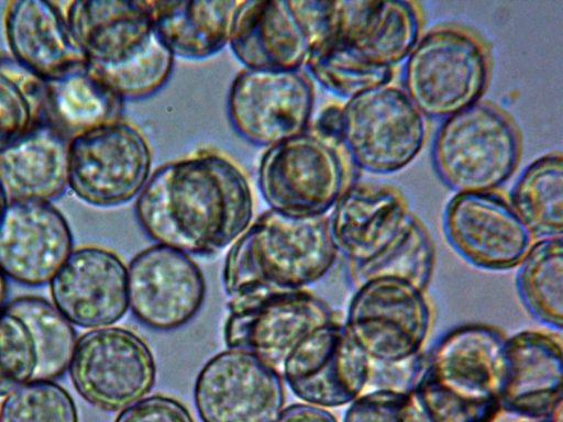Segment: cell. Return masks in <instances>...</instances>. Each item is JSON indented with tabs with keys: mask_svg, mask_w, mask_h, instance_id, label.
<instances>
[{
	"mask_svg": "<svg viewBox=\"0 0 563 422\" xmlns=\"http://www.w3.org/2000/svg\"><path fill=\"white\" fill-rule=\"evenodd\" d=\"M247 177L218 152H197L156 168L136 197L135 216L156 244L208 256L236 241L253 218Z\"/></svg>",
	"mask_w": 563,
	"mask_h": 422,
	"instance_id": "cell-1",
	"label": "cell"
},
{
	"mask_svg": "<svg viewBox=\"0 0 563 422\" xmlns=\"http://www.w3.org/2000/svg\"><path fill=\"white\" fill-rule=\"evenodd\" d=\"M338 254L325 214L263 212L227 254L229 311L303 290L331 270Z\"/></svg>",
	"mask_w": 563,
	"mask_h": 422,
	"instance_id": "cell-2",
	"label": "cell"
},
{
	"mask_svg": "<svg viewBox=\"0 0 563 422\" xmlns=\"http://www.w3.org/2000/svg\"><path fill=\"white\" fill-rule=\"evenodd\" d=\"M66 19L87 67L123 100L148 97L168 80L175 56L143 1H73Z\"/></svg>",
	"mask_w": 563,
	"mask_h": 422,
	"instance_id": "cell-3",
	"label": "cell"
},
{
	"mask_svg": "<svg viewBox=\"0 0 563 422\" xmlns=\"http://www.w3.org/2000/svg\"><path fill=\"white\" fill-rule=\"evenodd\" d=\"M487 42L459 23L420 35L405 59L402 90L426 116L444 120L482 100L490 80Z\"/></svg>",
	"mask_w": 563,
	"mask_h": 422,
	"instance_id": "cell-4",
	"label": "cell"
},
{
	"mask_svg": "<svg viewBox=\"0 0 563 422\" xmlns=\"http://www.w3.org/2000/svg\"><path fill=\"white\" fill-rule=\"evenodd\" d=\"M521 149L510 114L481 100L442 120L431 157L437 175L455 193L490 192L515 174Z\"/></svg>",
	"mask_w": 563,
	"mask_h": 422,
	"instance_id": "cell-5",
	"label": "cell"
},
{
	"mask_svg": "<svg viewBox=\"0 0 563 422\" xmlns=\"http://www.w3.org/2000/svg\"><path fill=\"white\" fill-rule=\"evenodd\" d=\"M341 144L353 164L373 174L408 166L424 146L427 118L402 88L387 84L346 101Z\"/></svg>",
	"mask_w": 563,
	"mask_h": 422,
	"instance_id": "cell-6",
	"label": "cell"
},
{
	"mask_svg": "<svg viewBox=\"0 0 563 422\" xmlns=\"http://www.w3.org/2000/svg\"><path fill=\"white\" fill-rule=\"evenodd\" d=\"M349 184L338 145L309 130L267 147L261 157L257 186L271 209L323 215Z\"/></svg>",
	"mask_w": 563,
	"mask_h": 422,
	"instance_id": "cell-7",
	"label": "cell"
},
{
	"mask_svg": "<svg viewBox=\"0 0 563 422\" xmlns=\"http://www.w3.org/2000/svg\"><path fill=\"white\" fill-rule=\"evenodd\" d=\"M152 159L144 134L118 120L70 138L68 187L90 206L118 207L141 192Z\"/></svg>",
	"mask_w": 563,
	"mask_h": 422,
	"instance_id": "cell-8",
	"label": "cell"
},
{
	"mask_svg": "<svg viewBox=\"0 0 563 422\" xmlns=\"http://www.w3.org/2000/svg\"><path fill=\"white\" fill-rule=\"evenodd\" d=\"M67 371L76 392L108 412L122 411L142 400L156 380L148 345L133 331L118 326L80 335Z\"/></svg>",
	"mask_w": 563,
	"mask_h": 422,
	"instance_id": "cell-9",
	"label": "cell"
},
{
	"mask_svg": "<svg viewBox=\"0 0 563 422\" xmlns=\"http://www.w3.org/2000/svg\"><path fill=\"white\" fill-rule=\"evenodd\" d=\"M343 323L372 360L398 362L422 353L431 310L424 291L376 278L356 286Z\"/></svg>",
	"mask_w": 563,
	"mask_h": 422,
	"instance_id": "cell-10",
	"label": "cell"
},
{
	"mask_svg": "<svg viewBox=\"0 0 563 422\" xmlns=\"http://www.w3.org/2000/svg\"><path fill=\"white\" fill-rule=\"evenodd\" d=\"M313 106V84L301 69L244 68L228 96V115L238 134L267 147L308 131Z\"/></svg>",
	"mask_w": 563,
	"mask_h": 422,
	"instance_id": "cell-11",
	"label": "cell"
},
{
	"mask_svg": "<svg viewBox=\"0 0 563 422\" xmlns=\"http://www.w3.org/2000/svg\"><path fill=\"white\" fill-rule=\"evenodd\" d=\"M194 399L202 422H274L285 388L276 369L250 352L229 348L202 367Z\"/></svg>",
	"mask_w": 563,
	"mask_h": 422,
	"instance_id": "cell-12",
	"label": "cell"
},
{
	"mask_svg": "<svg viewBox=\"0 0 563 422\" xmlns=\"http://www.w3.org/2000/svg\"><path fill=\"white\" fill-rule=\"evenodd\" d=\"M371 358L339 319L305 337L286 359L283 374L305 403L350 404L366 391Z\"/></svg>",
	"mask_w": 563,
	"mask_h": 422,
	"instance_id": "cell-13",
	"label": "cell"
},
{
	"mask_svg": "<svg viewBox=\"0 0 563 422\" xmlns=\"http://www.w3.org/2000/svg\"><path fill=\"white\" fill-rule=\"evenodd\" d=\"M442 227L462 259L490 271L517 268L534 241L496 191L455 193L445 206Z\"/></svg>",
	"mask_w": 563,
	"mask_h": 422,
	"instance_id": "cell-14",
	"label": "cell"
},
{
	"mask_svg": "<svg viewBox=\"0 0 563 422\" xmlns=\"http://www.w3.org/2000/svg\"><path fill=\"white\" fill-rule=\"evenodd\" d=\"M128 295L129 308L142 324L156 331H172L198 313L206 296V281L189 255L154 244L131 259Z\"/></svg>",
	"mask_w": 563,
	"mask_h": 422,
	"instance_id": "cell-15",
	"label": "cell"
},
{
	"mask_svg": "<svg viewBox=\"0 0 563 422\" xmlns=\"http://www.w3.org/2000/svg\"><path fill=\"white\" fill-rule=\"evenodd\" d=\"M73 251L70 225L52 202L9 200L0 220V269L7 278L45 286Z\"/></svg>",
	"mask_w": 563,
	"mask_h": 422,
	"instance_id": "cell-16",
	"label": "cell"
},
{
	"mask_svg": "<svg viewBox=\"0 0 563 422\" xmlns=\"http://www.w3.org/2000/svg\"><path fill=\"white\" fill-rule=\"evenodd\" d=\"M335 320L322 299L303 289L230 311L223 336L229 348L250 352L278 371L305 337Z\"/></svg>",
	"mask_w": 563,
	"mask_h": 422,
	"instance_id": "cell-17",
	"label": "cell"
},
{
	"mask_svg": "<svg viewBox=\"0 0 563 422\" xmlns=\"http://www.w3.org/2000/svg\"><path fill=\"white\" fill-rule=\"evenodd\" d=\"M54 306L82 329L108 327L129 309L128 267L111 249L97 245L74 248L49 281Z\"/></svg>",
	"mask_w": 563,
	"mask_h": 422,
	"instance_id": "cell-18",
	"label": "cell"
},
{
	"mask_svg": "<svg viewBox=\"0 0 563 422\" xmlns=\"http://www.w3.org/2000/svg\"><path fill=\"white\" fill-rule=\"evenodd\" d=\"M229 45L245 68L301 69L313 47L306 1H241Z\"/></svg>",
	"mask_w": 563,
	"mask_h": 422,
	"instance_id": "cell-19",
	"label": "cell"
},
{
	"mask_svg": "<svg viewBox=\"0 0 563 422\" xmlns=\"http://www.w3.org/2000/svg\"><path fill=\"white\" fill-rule=\"evenodd\" d=\"M505 344L506 336L487 324L453 327L424 355L421 374L459 396L500 403L506 369Z\"/></svg>",
	"mask_w": 563,
	"mask_h": 422,
	"instance_id": "cell-20",
	"label": "cell"
},
{
	"mask_svg": "<svg viewBox=\"0 0 563 422\" xmlns=\"http://www.w3.org/2000/svg\"><path fill=\"white\" fill-rule=\"evenodd\" d=\"M505 360L503 411L541 420L563 403L561 332L526 330L506 337Z\"/></svg>",
	"mask_w": 563,
	"mask_h": 422,
	"instance_id": "cell-21",
	"label": "cell"
},
{
	"mask_svg": "<svg viewBox=\"0 0 563 422\" xmlns=\"http://www.w3.org/2000/svg\"><path fill=\"white\" fill-rule=\"evenodd\" d=\"M328 218L338 253L350 264L378 254L402 229L411 212L402 192L378 181L349 182Z\"/></svg>",
	"mask_w": 563,
	"mask_h": 422,
	"instance_id": "cell-22",
	"label": "cell"
},
{
	"mask_svg": "<svg viewBox=\"0 0 563 422\" xmlns=\"http://www.w3.org/2000/svg\"><path fill=\"white\" fill-rule=\"evenodd\" d=\"M4 31L11 57L43 81L56 79L86 64L66 14L55 2H9Z\"/></svg>",
	"mask_w": 563,
	"mask_h": 422,
	"instance_id": "cell-23",
	"label": "cell"
},
{
	"mask_svg": "<svg viewBox=\"0 0 563 422\" xmlns=\"http://www.w3.org/2000/svg\"><path fill=\"white\" fill-rule=\"evenodd\" d=\"M421 23L416 2L338 1L336 24L331 36L349 45L368 63L394 68L407 58L417 43Z\"/></svg>",
	"mask_w": 563,
	"mask_h": 422,
	"instance_id": "cell-24",
	"label": "cell"
},
{
	"mask_svg": "<svg viewBox=\"0 0 563 422\" xmlns=\"http://www.w3.org/2000/svg\"><path fill=\"white\" fill-rule=\"evenodd\" d=\"M70 138L46 118L0 152L10 199L51 202L68 187Z\"/></svg>",
	"mask_w": 563,
	"mask_h": 422,
	"instance_id": "cell-25",
	"label": "cell"
},
{
	"mask_svg": "<svg viewBox=\"0 0 563 422\" xmlns=\"http://www.w3.org/2000/svg\"><path fill=\"white\" fill-rule=\"evenodd\" d=\"M154 26L174 56L205 59L229 44L241 1H144Z\"/></svg>",
	"mask_w": 563,
	"mask_h": 422,
	"instance_id": "cell-26",
	"label": "cell"
},
{
	"mask_svg": "<svg viewBox=\"0 0 563 422\" xmlns=\"http://www.w3.org/2000/svg\"><path fill=\"white\" fill-rule=\"evenodd\" d=\"M123 99L87 65L45 81V115L69 138L121 120Z\"/></svg>",
	"mask_w": 563,
	"mask_h": 422,
	"instance_id": "cell-27",
	"label": "cell"
},
{
	"mask_svg": "<svg viewBox=\"0 0 563 422\" xmlns=\"http://www.w3.org/2000/svg\"><path fill=\"white\" fill-rule=\"evenodd\" d=\"M508 202L534 241L563 234V154L534 159L516 180Z\"/></svg>",
	"mask_w": 563,
	"mask_h": 422,
	"instance_id": "cell-28",
	"label": "cell"
},
{
	"mask_svg": "<svg viewBox=\"0 0 563 422\" xmlns=\"http://www.w3.org/2000/svg\"><path fill=\"white\" fill-rule=\"evenodd\" d=\"M516 289L527 312L547 327L563 329V240L533 241L517 266Z\"/></svg>",
	"mask_w": 563,
	"mask_h": 422,
	"instance_id": "cell-29",
	"label": "cell"
},
{
	"mask_svg": "<svg viewBox=\"0 0 563 422\" xmlns=\"http://www.w3.org/2000/svg\"><path fill=\"white\" fill-rule=\"evenodd\" d=\"M435 265L433 241L421 220L413 213L398 234L371 259L351 264L355 287L376 278H391L426 291Z\"/></svg>",
	"mask_w": 563,
	"mask_h": 422,
	"instance_id": "cell-30",
	"label": "cell"
},
{
	"mask_svg": "<svg viewBox=\"0 0 563 422\" xmlns=\"http://www.w3.org/2000/svg\"><path fill=\"white\" fill-rule=\"evenodd\" d=\"M7 311L20 316L31 330L38 353L33 380H56L68 369L77 333L73 324L46 298L24 295L8 300Z\"/></svg>",
	"mask_w": 563,
	"mask_h": 422,
	"instance_id": "cell-31",
	"label": "cell"
},
{
	"mask_svg": "<svg viewBox=\"0 0 563 422\" xmlns=\"http://www.w3.org/2000/svg\"><path fill=\"white\" fill-rule=\"evenodd\" d=\"M310 76L328 91L351 99L391 82L394 68L375 66L336 37L316 45L305 64Z\"/></svg>",
	"mask_w": 563,
	"mask_h": 422,
	"instance_id": "cell-32",
	"label": "cell"
},
{
	"mask_svg": "<svg viewBox=\"0 0 563 422\" xmlns=\"http://www.w3.org/2000/svg\"><path fill=\"white\" fill-rule=\"evenodd\" d=\"M45 118V81L0 56V152Z\"/></svg>",
	"mask_w": 563,
	"mask_h": 422,
	"instance_id": "cell-33",
	"label": "cell"
},
{
	"mask_svg": "<svg viewBox=\"0 0 563 422\" xmlns=\"http://www.w3.org/2000/svg\"><path fill=\"white\" fill-rule=\"evenodd\" d=\"M1 422H79L71 395L54 380H32L10 392L0 406Z\"/></svg>",
	"mask_w": 563,
	"mask_h": 422,
	"instance_id": "cell-34",
	"label": "cell"
},
{
	"mask_svg": "<svg viewBox=\"0 0 563 422\" xmlns=\"http://www.w3.org/2000/svg\"><path fill=\"white\" fill-rule=\"evenodd\" d=\"M38 367V353L27 324L0 309V397L32 381Z\"/></svg>",
	"mask_w": 563,
	"mask_h": 422,
	"instance_id": "cell-35",
	"label": "cell"
},
{
	"mask_svg": "<svg viewBox=\"0 0 563 422\" xmlns=\"http://www.w3.org/2000/svg\"><path fill=\"white\" fill-rule=\"evenodd\" d=\"M428 422H494L501 407L453 393L420 374L411 391Z\"/></svg>",
	"mask_w": 563,
	"mask_h": 422,
	"instance_id": "cell-36",
	"label": "cell"
},
{
	"mask_svg": "<svg viewBox=\"0 0 563 422\" xmlns=\"http://www.w3.org/2000/svg\"><path fill=\"white\" fill-rule=\"evenodd\" d=\"M342 422H428L412 393L368 390L351 402Z\"/></svg>",
	"mask_w": 563,
	"mask_h": 422,
	"instance_id": "cell-37",
	"label": "cell"
},
{
	"mask_svg": "<svg viewBox=\"0 0 563 422\" xmlns=\"http://www.w3.org/2000/svg\"><path fill=\"white\" fill-rule=\"evenodd\" d=\"M422 353L398 362H378L371 359L368 390H390L411 393L422 371Z\"/></svg>",
	"mask_w": 563,
	"mask_h": 422,
	"instance_id": "cell-38",
	"label": "cell"
},
{
	"mask_svg": "<svg viewBox=\"0 0 563 422\" xmlns=\"http://www.w3.org/2000/svg\"><path fill=\"white\" fill-rule=\"evenodd\" d=\"M114 422H195L188 409L178 400L154 395L123 409Z\"/></svg>",
	"mask_w": 563,
	"mask_h": 422,
	"instance_id": "cell-39",
	"label": "cell"
},
{
	"mask_svg": "<svg viewBox=\"0 0 563 422\" xmlns=\"http://www.w3.org/2000/svg\"><path fill=\"white\" fill-rule=\"evenodd\" d=\"M343 109L338 104H328L320 110L316 119L310 123L309 131L320 138L342 145Z\"/></svg>",
	"mask_w": 563,
	"mask_h": 422,
	"instance_id": "cell-40",
	"label": "cell"
},
{
	"mask_svg": "<svg viewBox=\"0 0 563 422\" xmlns=\"http://www.w3.org/2000/svg\"><path fill=\"white\" fill-rule=\"evenodd\" d=\"M274 422H338L325 408L309 403H294L280 411Z\"/></svg>",
	"mask_w": 563,
	"mask_h": 422,
	"instance_id": "cell-41",
	"label": "cell"
},
{
	"mask_svg": "<svg viewBox=\"0 0 563 422\" xmlns=\"http://www.w3.org/2000/svg\"><path fill=\"white\" fill-rule=\"evenodd\" d=\"M8 296V282L7 277L0 269V309L5 304Z\"/></svg>",
	"mask_w": 563,
	"mask_h": 422,
	"instance_id": "cell-42",
	"label": "cell"
},
{
	"mask_svg": "<svg viewBox=\"0 0 563 422\" xmlns=\"http://www.w3.org/2000/svg\"><path fill=\"white\" fill-rule=\"evenodd\" d=\"M9 202V196L3 187V185L0 181V220L3 215V212L8 206Z\"/></svg>",
	"mask_w": 563,
	"mask_h": 422,
	"instance_id": "cell-43",
	"label": "cell"
},
{
	"mask_svg": "<svg viewBox=\"0 0 563 422\" xmlns=\"http://www.w3.org/2000/svg\"><path fill=\"white\" fill-rule=\"evenodd\" d=\"M562 406L563 403L559 404L547 418L548 422H562Z\"/></svg>",
	"mask_w": 563,
	"mask_h": 422,
	"instance_id": "cell-44",
	"label": "cell"
},
{
	"mask_svg": "<svg viewBox=\"0 0 563 422\" xmlns=\"http://www.w3.org/2000/svg\"><path fill=\"white\" fill-rule=\"evenodd\" d=\"M519 422H537V420H527V419H525L523 421H519Z\"/></svg>",
	"mask_w": 563,
	"mask_h": 422,
	"instance_id": "cell-45",
	"label": "cell"
},
{
	"mask_svg": "<svg viewBox=\"0 0 563 422\" xmlns=\"http://www.w3.org/2000/svg\"><path fill=\"white\" fill-rule=\"evenodd\" d=\"M0 422H1V419H0Z\"/></svg>",
	"mask_w": 563,
	"mask_h": 422,
	"instance_id": "cell-46",
	"label": "cell"
}]
</instances>
